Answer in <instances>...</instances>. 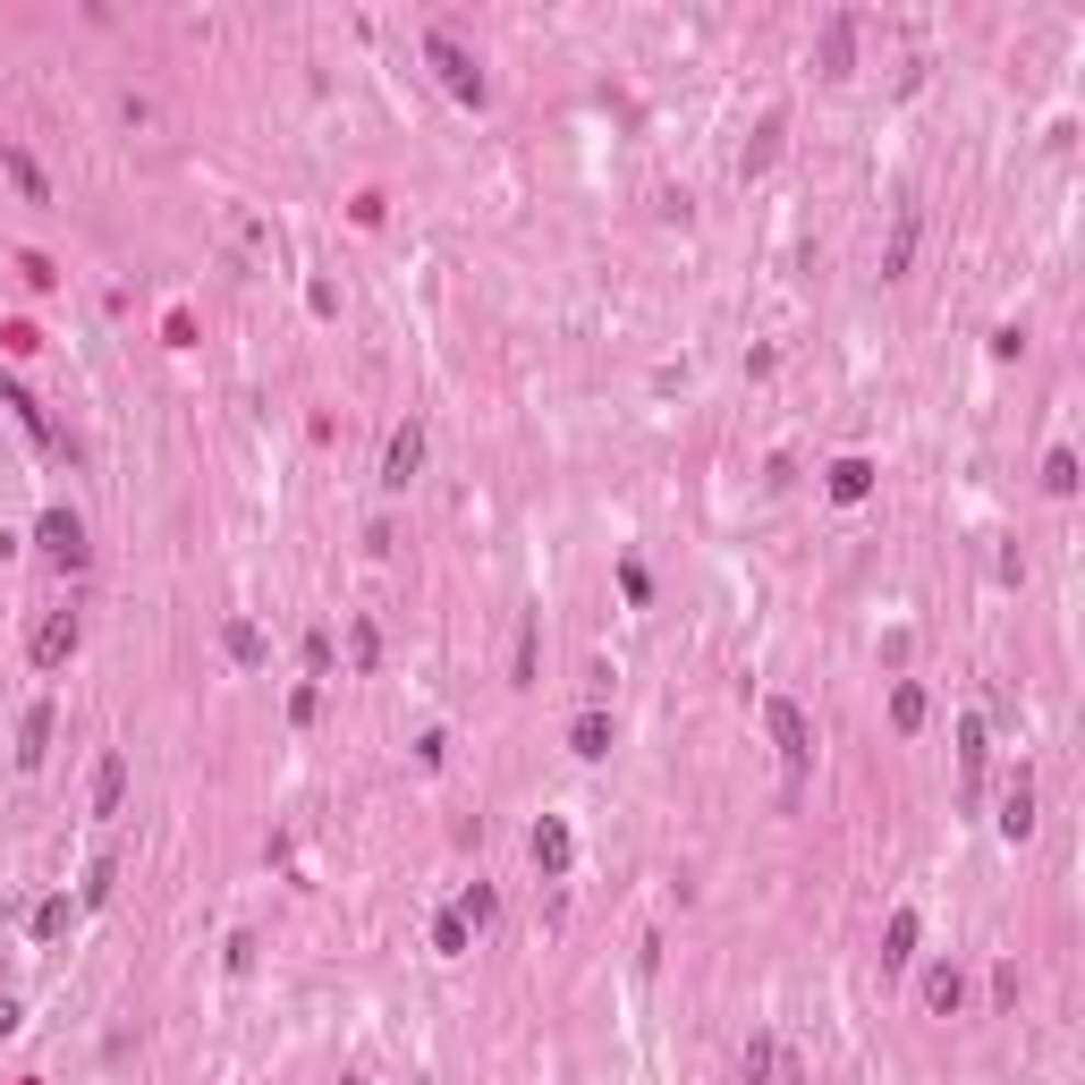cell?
Wrapping results in <instances>:
<instances>
[{
    "label": "cell",
    "instance_id": "1",
    "mask_svg": "<svg viewBox=\"0 0 1085 1085\" xmlns=\"http://www.w3.org/2000/svg\"><path fill=\"white\" fill-rule=\"evenodd\" d=\"M424 52H433V68H442V85H449L458 102H476V111L492 102V85H483V68H476V52H467V43H458L449 26H433V34H424Z\"/></svg>",
    "mask_w": 1085,
    "mask_h": 1085
},
{
    "label": "cell",
    "instance_id": "2",
    "mask_svg": "<svg viewBox=\"0 0 1085 1085\" xmlns=\"http://www.w3.org/2000/svg\"><path fill=\"white\" fill-rule=\"evenodd\" d=\"M764 730H772V746H780V764H789V780H798L806 764H814V730H806V712L789 696H772L764 704Z\"/></svg>",
    "mask_w": 1085,
    "mask_h": 1085
},
{
    "label": "cell",
    "instance_id": "3",
    "mask_svg": "<svg viewBox=\"0 0 1085 1085\" xmlns=\"http://www.w3.org/2000/svg\"><path fill=\"white\" fill-rule=\"evenodd\" d=\"M415 467H424V424H399V433H390V449H382V483H390V492H408Z\"/></svg>",
    "mask_w": 1085,
    "mask_h": 1085
},
{
    "label": "cell",
    "instance_id": "4",
    "mask_svg": "<svg viewBox=\"0 0 1085 1085\" xmlns=\"http://www.w3.org/2000/svg\"><path fill=\"white\" fill-rule=\"evenodd\" d=\"M68 653H77V610H52V619L34 628V671H60Z\"/></svg>",
    "mask_w": 1085,
    "mask_h": 1085
},
{
    "label": "cell",
    "instance_id": "5",
    "mask_svg": "<svg viewBox=\"0 0 1085 1085\" xmlns=\"http://www.w3.org/2000/svg\"><path fill=\"white\" fill-rule=\"evenodd\" d=\"M43 551H52L60 569H77V560H85V526H77L68 510H43Z\"/></svg>",
    "mask_w": 1085,
    "mask_h": 1085
},
{
    "label": "cell",
    "instance_id": "6",
    "mask_svg": "<svg viewBox=\"0 0 1085 1085\" xmlns=\"http://www.w3.org/2000/svg\"><path fill=\"white\" fill-rule=\"evenodd\" d=\"M526 848H535V865H542V873H569V857H576V840H569V823H560V814H542Z\"/></svg>",
    "mask_w": 1085,
    "mask_h": 1085
},
{
    "label": "cell",
    "instance_id": "7",
    "mask_svg": "<svg viewBox=\"0 0 1085 1085\" xmlns=\"http://www.w3.org/2000/svg\"><path fill=\"white\" fill-rule=\"evenodd\" d=\"M119 798H128V755L111 746V755L94 764V814H119Z\"/></svg>",
    "mask_w": 1085,
    "mask_h": 1085
},
{
    "label": "cell",
    "instance_id": "8",
    "mask_svg": "<svg viewBox=\"0 0 1085 1085\" xmlns=\"http://www.w3.org/2000/svg\"><path fill=\"white\" fill-rule=\"evenodd\" d=\"M958 1001H967V975H958L950 958H941V967H925V1009H941V1018H958Z\"/></svg>",
    "mask_w": 1085,
    "mask_h": 1085
},
{
    "label": "cell",
    "instance_id": "9",
    "mask_svg": "<svg viewBox=\"0 0 1085 1085\" xmlns=\"http://www.w3.org/2000/svg\"><path fill=\"white\" fill-rule=\"evenodd\" d=\"M916 933H925V925H916V907H899L891 925H882V967H907V958H916Z\"/></svg>",
    "mask_w": 1085,
    "mask_h": 1085
},
{
    "label": "cell",
    "instance_id": "10",
    "mask_svg": "<svg viewBox=\"0 0 1085 1085\" xmlns=\"http://www.w3.org/2000/svg\"><path fill=\"white\" fill-rule=\"evenodd\" d=\"M43 755H52V704H34V712H26V730H18V764L34 772Z\"/></svg>",
    "mask_w": 1085,
    "mask_h": 1085
},
{
    "label": "cell",
    "instance_id": "11",
    "mask_svg": "<svg viewBox=\"0 0 1085 1085\" xmlns=\"http://www.w3.org/2000/svg\"><path fill=\"white\" fill-rule=\"evenodd\" d=\"M848 52H857V18H831L823 26V77H848Z\"/></svg>",
    "mask_w": 1085,
    "mask_h": 1085
},
{
    "label": "cell",
    "instance_id": "12",
    "mask_svg": "<svg viewBox=\"0 0 1085 1085\" xmlns=\"http://www.w3.org/2000/svg\"><path fill=\"white\" fill-rule=\"evenodd\" d=\"M0 170H9V179H18V187H26L34 204H52V179H43V170H34V161L18 153V145H9V136H0Z\"/></svg>",
    "mask_w": 1085,
    "mask_h": 1085
},
{
    "label": "cell",
    "instance_id": "13",
    "mask_svg": "<svg viewBox=\"0 0 1085 1085\" xmlns=\"http://www.w3.org/2000/svg\"><path fill=\"white\" fill-rule=\"evenodd\" d=\"M916 255V204H899V229H891V255H882V281H899Z\"/></svg>",
    "mask_w": 1085,
    "mask_h": 1085
},
{
    "label": "cell",
    "instance_id": "14",
    "mask_svg": "<svg viewBox=\"0 0 1085 1085\" xmlns=\"http://www.w3.org/2000/svg\"><path fill=\"white\" fill-rule=\"evenodd\" d=\"M467 941H476V925H467L458 907H442V916H433V950H442V958H467Z\"/></svg>",
    "mask_w": 1085,
    "mask_h": 1085
},
{
    "label": "cell",
    "instance_id": "15",
    "mask_svg": "<svg viewBox=\"0 0 1085 1085\" xmlns=\"http://www.w3.org/2000/svg\"><path fill=\"white\" fill-rule=\"evenodd\" d=\"M1001 831H1009V840H1026V831H1035V789H1026V772H1018V789L1001 798Z\"/></svg>",
    "mask_w": 1085,
    "mask_h": 1085
},
{
    "label": "cell",
    "instance_id": "16",
    "mask_svg": "<svg viewBox=\"0 0 1085 1085\" xmlns=\"http://www.w3.org/2000/svg\"><path fill=\"white\" fill-rule=\"evenodd\" d=\"M0 408H18V424H26V433H34V442H43V449H52V415H43V408H34V399H26V390H18V382H0Z\"/></svg>",
    "mask_w": 1085,
    "mask_h": 1085
},
{
    "label": "cell",
    "instance_id": "17",
    "mask_svg": "<svg viewBox=\"0 0 1085 1085\" xmlns=\"http://www.w3.org/2000/svg\"><path fill=\"white\" fill-rule=\"evenodd\" d=\"M865 492H873V467H865V458H840V467H831V501H865Z\"/></svg>",
    "mask_w": 1085,
    "mask_h": 1085
},
{
    "label": "cell",
    "instance_id": "18",
    "mask_svg": "<svg viewBox=\"0 0 1085 1085\" xmlns=\"http://www.w3.org/2000/svg\"><path fill=\"white\" fill-rule=\"evenodd\" d=\"M221 644H229V662H247V671L263 662V628H255V619H229V628H221Z\"/></svg>",
    "mask_w": 1085,
    "mask_h": 1085
},
{
    "label": "cell",
    "instance_id": "19",
    "mask_svg": "<svg viewBox=\"0 0 1085 1085\" xmlns=\"http://www.w3.org/2000/svg\"><path fill=\"white\" fill-rule=\"evenodd\" d=\"M891 721H899V730H925V687H916V678H899V687H891Z\"/></svg>",
    "mask_w": 1085,
    "mask_h": 1085
},
{
    "label": "cell",
    "instance_id": "20",
    "mask_svg": "<svg viewBox=\"0 0 1085 1085\" xmlns=\"http://www.w3.org/2000/svg\"><path fill=\"white\" fill-rule=\"evenodd\" d=\"M569 746H576V755H610V721H603V712H576Z\"/></svg>",
    "mask_w": 1085,
    "mask_h": 1085
},
{
    "label": "cell",
    "instance_id": "21",
    "mask_svg": "<svg viewBox=\"0 0 1085 1085\" xmlns=\"http://www.w3.org/2000/svg\"><path fill=\"white\" fill-rule=\"evenodd\" d=\"M535 662H542V628L526 619V628H517V662H510V678H517V687H535Z\"/></svg>",
    "mask_w": 1085,
    "mask_h": 1085
},
{
    "label": "cell",
    "instance_id": "22",
    "mask_svg": "<svg viewBox=\"0 0 1085 1085\" xmlns=\"http://www.w3.org/2000/svg\"><path fill=\"white\" fill-rule=\"evenodd\" d=\"M349 653H356V671H374V662H382V628H374V619H356V628H349Z\"/></svg>",
    "mask_w": 1085,
    "mask_h": 1085
},
{
    "label": "cell",
    "instance_id": "23",
    "mask_svg": "<svg viewBox=\"0 0 1085 1085\" xmlns=\"http://www.w3.org/2000/svg\"><path fill=\"white\" fill-rule=\"evenodd\" d=\"M958 764H967V780L984 772V721H958Z\"/></svg>",
    "mask_w": 1085,
    "mask_h": 1085
},
{
    "label": "cell",
    "instance_id": "24",
    "mask_svg": "<svg viewBox=\"0 0 1085 1085\" xmlns=\"http://www.w3.org/2000/svg\"><path fill=\"white\" fill-rule=\"evenodd\" d=\"M68 933V899H43V907H34V941H60Z\"/></svg>",
    "mask_w": 1085,
    "mask_h": 1085
},
{
    "label": "cell",
    "instance_id": "25",
    "mask_svg": "<svg viewBox=\"0 0 1085 1085\" xmlns=\"http://www.w3.org/2000/svg\"><path fill=\"white\" fill-rule=\"evenodd\" d=\"M1043 483L1069 501V492H1077V458H1069V449H1052V458H1043Z\"/></svg>",
    "mask_w": 1085,
    "mask_h": 1085
},
{
    "label": "cell",
    "instance_id": "26",
    "mask_svg": "<svg viewBox=\"0 0 1085 1085\" xmlns=\"http://www.w3.org/2000/svg\"><path fill=\"white\" fill-rule=\"evenodd\" d=\"M772 153H780V111H772V119H764V136H755V145H746V179H755V170H764Z\"/></svg>",
    "mask_w": 1085,
    "mask_h": 1085
},
{
    "label": "cell",
    "instance_id": "27",
    "mask_svg": "<svg viewBox=\"0 0 1085 1085\" xmlns=\"http://www.w3.org/2000/svg\"><path fill=\"white\" fill-rule=\"evenodd\" d=\"M111 882H119V865H111V857L85 865V907H102V899H111Z\"/></svg>",
    "mask_w": 1085,
    "mask_h": 1085
},
{
    "label": "cell",
    "instance_id": "28",
    "mask_svg": "<svg viewBox=\"0 0 1085 1085\" xmlns=\"http://www.w3.org/2000/svg\"><path fill=\"white\" fill-rule=\"evenodd\" d=\"M492 907H501V899L483 891V882H476V891H467V899H458V916H467V925H492Z\"/></svg>",
    "mask_w": 1085,
    "mask_h": 1085
},
{
    "label": "cell",
    "instance_id": "29",
    "mask_svg": "<svg viewBox=\"0 0 1085 1085\" xmlns=\"http://www.w3.org/2000/svg\"><path fill=\"white\" fill-rule=\"evenodd\" d=\"M0 1035H18V1001H0Z\"/></svg>",
    "mask_w": 1085,
    "mask_h": 1085
}]
</instances>
